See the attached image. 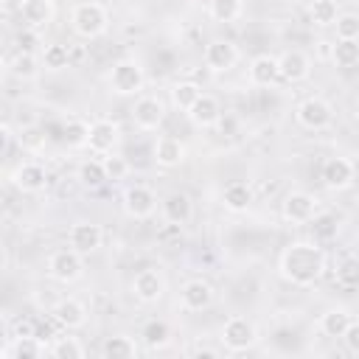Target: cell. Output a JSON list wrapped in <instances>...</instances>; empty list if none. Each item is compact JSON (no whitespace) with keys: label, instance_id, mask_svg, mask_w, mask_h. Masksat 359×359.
Instances as JSON below:
<instances>
[{"label":"cell","instance_id":"6da1fadb","mask_svg":"<svg viewBox=\"0 0 359 359\" xmlns=\"http://www.w3.org/2000/svg\"><path fill=\"white\" fill-rule=\"evenodd\" d=\"M283 280L294 286H311L325 272V252L314 241H292L278 261Z\"/></svg>","mask_w":359,"mask_h":359},{"label":"cell","instance_id":"7a4b0ae2","mask_svg":"<svg viewBox=\"0 0 359 359\" xmlns=\"http://www.w3.org/2000/svg\"><path fill=\"white\" fill-rule=\"evenodd\" d=\"M70 25L73 31L81 36V39H95L107 31L109 25V14L101 3L95 0H87V3H76L73 11H70Z\"/></svg>","mask_w":359,"mask_h":359},{"label":"cell","instance_id":"3957f363","mask_svg":"<svg viewBox=\"0 0 359 359\" xmlns=\"http://www.w3.org/2000/svg\"><path fill=\"white\" fill-rule=\"evenodd\" d=\"M146 84V73L140 67V62L135 59H121L112 65L109 70V90L115 95H137Z\"/></svg>","mask_w":359,"mask_h":359},{"label":"cell","instance_id":"277c9868","mask_svg":"<svg viewBox=\"0 0 359 359\" xmlns=\"http://www.w3.org/2000/svg\"><path fill=\"white\" fill-rule=\"evenodd\" d=\"M258 342V331H255V323L236 314L230 320H224L222 325V345L230 351V353H241V351H250L252 345Z\"/></svg>","mask_w":359,"mask_h":359},{"label":"cell","instance_id":"5b68a950","mask_svg":"<svg viewBox=\"0 0 359 359\" xmlns=\"http://www.w3.org/2000/svg\"><path fill=\"white\" fill-rule=\"evenodd\" d=\"M294 118L300 126L311 129V132H320V129H328L331 121H334V107L323 98V95H309L297 104L294 109Z\"/></svg>","mask_w":359,"mask_h":359},{"label":"cell","instance_id":"8992f818","mask_svg":"<svg viewBox=\"0 0 359 359\" xmlns=\"http://www.w3.org/2000/svg\"><path fill=\"white\" fill-rule=\"evenodd\" d=\"M81 272H84V255L76 252L73 247L50 252V258H48V275L56 283H73V280L81 278Z\"/></svg>","mask_w":359,"mask_h":359},{"label":"cell","instance_id":"52a82bcc","mask_svg":"<svg viewBox=\"0 0 359 359\" xmlns=\"http://www.w3.org/2000/svg\"><path fill=\"white\" fill-rule=\"evenodd\" d=\"M132 121L143 132H154L165 121V107L157 95H137L132 107Z\"/></svg>","mask_w":359,"mask_h":359},{"label":"cell","instance_id":"ba28073f","mask_svg":"<svg viewBox=\"0 0 359 359\" xmlns=\"http://www.w3.org/2000/svg\"><path fill=\"white\" fill-rule=\"evenodd\" d=\"M320 177H323V185H325V188H331V191H345V188H351L353 180H356V165H353V160H348V157H328V160L323 163Z\"/></svg>","mask_w":359,"mask_h":359},{"label":"cell","instance_id":"9c48e42d","mask_svg":"<svg viewBox=\"0 0 359 359\" xmlns=\"http://www.w3.org/2000/svg\"><path fill=\"white\" fill-rule=\"evenodd\" d=\"M280 213L289 224H306L317 216V196H311L309 191H292L286 194Z\"/></svg>","mask_w":359,"mask_h":359},{"label":"cell","instance_id":"30bf717a","mask_svg":"<svg viewBox=\"0 0 359 359\" xmlns=\"http://www.w3.org/2000/svg\"><path fill=\"white\" fill-rule=\"evenodd\" d=\"M121 143V129L115 121L109 118H98L90 123V140H87V149L95 151V154H112Z\"/></svg>","mask_w":359,"mask_h":359},{"label":"cell","instance_id":"8fae6325","mask_svg":"<svg viewBox=\"0 0 359 359\" xmlns=\"http://www.w3.org/2000/svg\"><path fill=\"white\" fill-rule=\"evenodd\" d=\"M123 210L132 219H149L157 210V194L149 185H129L123 191Z\"/></svg>","mask_w":359,"mask_h":359},{"label":"cell","instance_id":"7c38bea8","mask_svg":"<svg viewBox=\"0 0 359 359\" xmlns=\"http://www.w3.org/2000/svg\"><path fill=\"white\" fill-rule=\"evenodd\" d=\"M238 62V48L230 39H213L210 45H205V67L210 73H227L233 70Z\"/></svg>","mask_w":359,"mask_h":359},{"label":"cell","instance_id":"4fadbf2b","mask_svg":"<svg viewBox=\"0 0 359 359\" xmlns=\"http://www.w3.org/2000/svg\"><path fill=\"white\" fill-rule=\"evenodd\" d=\"M11 182H14V188L22 191V194H39V191H45V185H48V171H45L42 163L28 160V163H20V165L14 168Z\"/></svg>","mask_w":359,"mask_h":359},{"label":"cell","instance_id":"5bb4252c","mask_svg":"<svg viewBox=\"0 0 359 359\" xmlns=\"http://www.w3.org/2000/svg\"><path fill=\"white\" fill-rule=\"evenodd\" d=\"M101 241H104V230L95 222H76L67 233V244L81 255H93L101 247Z\"/></svg>","mask_w":359,"mask_h":359},{"label":"cell","instance_id":"9a60e30c","mask_svg":"<svg viewBox=\"0 0 359 359\" xmlns=\"http://www.w3.org/2000/svg\"><path fill=\"white\" fill-rule=\"evenodd\" d=\"M132 292L140 303H157L165 292V278L160 275V269L146 266L132 278Z\"/></svg>","mask_w":359,"mask_h":359},{"label":"cell","instance_id":"2e32d148","mask_svg":"<svg viewBox=\"0 0 359 359\" xmlns=\"http://www.w3.org/2000/svg\"><path fill=\"white\" fill-rule=\"evenodd\" d=\"M160 213H163V219H165L168 224H180V227H182V224H188L191 216H194V202H191V196H188L185 191H171V194L163 196Z\"/></svg>","mask_w":359,"mask_h":359},{"label":"cell","instance_id":"e0dca14e","mask_svg":"<svg viewBox=\"0 0 359 359\" xmlns=\"http://www.w3.org/2000/svg\"><path fill=\"white\" fill-rule=\"evenodd\" d=\"M278 67H280V79H283V81L297 84V81H306V79H309V73H311V59H309L303 50L292 48V50H283V53L278 56Z\"/></svg>","mask_w":359,"mask_h":359},{"label":"cell","instance_id":"ac0fdd59","mask_svg":"<svg viewBox=\"0 0 359 359\" xmlns=\"http://www.w3.org/2000/svg\"><path fill=\"white\" fill-rule=\"evenodd\" d=\"M180 303L185 311H202L213 303V286L202 278H191L180 289Z\"/></svg>","mask_w":359,"mask_h":359},{"label":"cell","instance_id":"d6986e66","mask_svg":"<svg viewBox=\"0 0 359 359\" xmlns=\"http://www.w3.org/2000/svg\"><path fill=\"white\" fill-rule=\"evenodd\" d=\"M50 317H53L56 325L73 331V328H81V325L87 323V309H84V303L76 300V297H62V300L50 309Z\"/></svg>","mask_w":359,"mask_h":359},{"label":"cell","instance_id":"ffe728a7","mask_svg":"<svg viewBox=\"0 0 359 359\" xmlns=\"http://www.w3.org/2000/svg\"><path fill=\"white\" fill-rule=\"evenodd\" d=\"M20 20H22V25H28V28H45V25H50L53 22V14H56V8H53V0H20Z\"/></svg>","mask_w":359,"mask_h":359},{"label":"cell","instance_id":"44dd1931","mask_svg":"<svg viewBox=\"0 0 359 359\" xmlns=\"http://www.w3.org/2000/svg\"><path fill=\"white\" fill-rule=\"evenodd\" d=\"M185 115L191 118L194 126H199V129H210V126H216V123L222 121V104H219V98L202 93V95L196 98V104H194Z\"/></svg>","mask_w":359,"mask_h":359},{"label":"cell","instance_id":"7402d4cb","mask_svg":"<svg viewBox=\"0 0 359 359\" xmlns=\"http://www.w3.org/2000/svg\"><path fill=\"white\" fill-rule=\"evenodd\" d=\"M185 160V143L174 135H160L154 140V163L163 168H177Z\"/></svg>","mask_w":359,"mask_h":359},{"label":"cell","instance_id":"603a6c76","mask_svg":"<svg viewBox=\"0 0 359 359\" xmlns=\"http://www.w3.org/2000/svg\"><path fill=\"white\" fill-rule=\"evenodd\" d=\"M247 76H250V84L255 87H269L280 79V67H278V56H269V53H261L250 62L247 67Z\"/></svg>","mask_w":359,"mask_h":359},{"label":"cell","instance_id":"cb8c5ba5","mask_svg":"<svg viewBox=\"0 0 359 359\" xmlns=\"http://www.w3.org/2000/svg\"><path fill=\"white\" fill-rule=\"evenodd\" d=\"M42 353H48V348H45L42 339H36V337H14V339L6 342L3 351H0L3 359H39Z\"/></svg>","mask_w":359,"mask_h":359},{"label":"cell","instance_id":"d4e9b609","mask_svg":"<svg viewBox=\"0 0 359 359\" xmlns=\"http://www.w3.org/2000/svg\"><path fill=\"white\" fill-rule=\"evenodd\" d=\"M222 202H224V208L230 213H244L252 205V188H250V182H244V180L227 182L224 191H222Z\"/></svg>","mask_w":359,"mask_h":359},{"label":"cell","instance_id":"484cf974","mask_svg":"<svg viewBox=\"0 0 359 359\" xmlns=\"http://www.w3.org/2000/svg\"><path fill=\"white\" fill-rule=\"evenodd\" d=\"M6 67L11 76L17 79H34L42 67V56L39 53H22V50H14L8 59H6Z\"/></svg>","mask_w":359,"mask_h":359},{"label":"cell","instance_id":"4316f807","mask_svg":"<svg viewBox=\"0 0 359 359\" xmlns=\"http://www.w3.org/2000/svg\"><path fill=\"white\" fill-rule=\"evenodd\" d=\"M76 180H79L81 188H87V191H98V188L109 180L104 160H84V163L79 165V171H76Z\"/></svg>","mask_w":359,"mask_h":359},{"label":"cell","instance_id":"83f0119b","mask_svg":"<svg viewBox=\"0 0 359 359\" xmlns=\"http://www.w3.org/2000/svg\"><path fill=\"white\" fill-rule=\"evenodd\" d=\"M101 356H107V359H132V356H137V342L126 334L107 337L104 345H101Z\"/></svg>","mask_w":359,"mask_h":359},{"label":"cell","instance_id":"f1b7e54d","mask_svg":"<svg viewBox=\"0 0 359 359\" xmlns=\"http://www.w3.org/2000/svg\"><path fill=\"white\" fill-rule=\"evenodd\" d=\"M351 314L345 311V309H328L323 317H320V331L325 334V337H345V331H348V325H351Z\"/></svg>","mask_w":359,"mask_h":359},{"label":"cell","instance_id":"f546056e","mask_svg":"<svg viewBox=\"0 0 359 359\" xmlns=\"http://www.w3.org/2000/svg\"><path fill=\"white\" fill-rule=\"evenodd\" d=\"M140 337H143V345H146V348L160 351V348H165V345L171 342V328H168L165 320H149V323L143 325Z\"/></svg>","mask_w":359,"mask_h":359},{"label":"cell","instance_id":"4dcf8cb0","mask_svg":"<svg viewBox=\"0 0 359 359\" xmlns=\"http://www.w3.org/2000/svg\"><path fill=\"white\" fill-rule=\"evenodd\" d=\"M331 62L337 67H353V65H359V39H337L331 45Z\"/></svg>","mask_w":359,"mask_h":359},{"label":"cell","instance_id":"1f68e13d","mask_svg":"<svg viewBox=\"0 0 359 359\" xmlns=\"http://www.w3.org/2000/svg\"><path fill=\"white\" fill-rule=\"evenodd\" d=\"M39 56H42V67L45 70H65V67H70V45L50 42V45H45V50Z\"/></svg>","mask_w":359,"mask_h":359},{"label":"cell","instance_id":"d6a6232c","mask_svg":"<svg viewBox=\"0 0 359 359\" xmlns=\"http://www.w3.org/2000/svg\"><path fill=\"white\" fill-rule=\"evenodd\" d=\"M199 95H202V90H199L196 81H177V84L171 87V104H174L177 109H182V112H188V109L196 104Z\"/></svg>","mask_w":359,"mask_h":359},{"label":"cell","instance_id":"836d02e7","mask_svg":"<svg viewBox=\"0 0 359 359\" xmlns=\"http://www.w3.org/2000/svg\"><path fill=\"white\" fill-rule=\"evenodd\" d=\"M48 353L53 359H81L84 356V345L76 337H56L48 348Z\"/></svg>","mask_w":359,"mask_h":359},{"label":"cell","instance_id":"e575fe53","mask_svg":"<svg viewBox=\"0 0 359 359\" xmlns=\"http://www.w3.org/2000/svg\"><path fill=\"white\" fill-rule=\"evenodd\" d=\"M309 17H311L314 25L325 28V25H334V22H337L339 8H337L334 0H311V6H309Z\"/></svg>","mask_w":359,"mask_h":359},{"label":"cell","instance_id":"d590c367","mask_svg":"<svg viewBox=\"0 0 359 359\" xmlns=\"http://www.w3.org/2000/svg\"><path fill=\"white\" fill-rule=\"evenodd\" d=\"M210 17L216 22H236L244 11V3L241 0H210Z\"/></svg>","mask_w":359,"mask_h":359},{"label":"cell","instance_id":"8d00e7d4","mask_svg":"<svg viewBox=\"0 0 359 359\" xmlns=\"http://www.w3.org/2000/svg\"><path fill=\"white\" fill-rule=\"evenodd\" d=\"M87 140H90V123L81 121V118H70L65 123V143L70 149H84Z\"/></svg>","mask_w":359,"mask_h":359},{"label":"cell","instance_id":"74e56055","mask_svg":"<svg viewBox=\"0 0 359 359\" xmlns=\"http://www.w3.org/2000/svg\"><path fill=\"white\" fill-rule=\"evenodd\" d=\"M337 283L342 289H359V258L348 255L337 264Z\"/></svg>","mask_w":359,"mask_h":359},{"label":"cell","instance_id":"f35d334b","mask_svg":"<svg viewBox=\"0 0 359 359\" xmlns=\"http://www.w3.org/2000/svg\"><path fill=\"white\" fill-rule=\"evenodd\" d=\"M14 50H22V53H42L45 45H42V36L36 28H28L22 25L17 34H14Z\"/></svg>","mask_w":359,"mask_h":359},{"label":"cell","instance_id":"ab89813d","mask_svg":"<svg viewBox=\"0 0 359 359\" xmlns=\"http://www.w3.org/2000/svg\"><path fill=\"white\" fill-rule=\"evenodd\" d=\"M334 28L337 39H359V14H339Z\"/></svg>","mask_w":359,"mask_h":359},{"label":"cell","instance_id":"60d3db41","mask_svg":"<svg viewBox=\"0 0 359 359\" xmlns=\"http://www.w3.org/2000/svg\"><path fill=\"white\" fill-rule=\"evenodd\" d=\"M104 165H107V174H109V180H123V177L129 174V163H126L123 157H118V154H109V157H104Z\"/></svg>","mask_w":359,"mask_h":359},{"label":"cell","instance_id":"b9f144b4","mask_svg":"<svg viewBox=\"0 0 359 359\" xmlns=\"http://www.w3.org/2000/svg\"><path fill=\"white\" fill-rule=\"evenodd\" d=\"M345 345H348V351L351 353H359V320H351V325H348V331H345Z\"/></svg>","mask_w":359,"mask_h":359},{"label":"cell","instance_id":"7bdbcfd3","mask_svg":"<svg viewBox=\"0 0 359 359\" xmlns=\"http://www.w3.org/2000/svg\"><path fill=\"white\" fill-rule=\"evenodd\" d=\"M8 146H11V126L3 123L0 126V149H3V154H8Z\"/></svg>","mask_w":359,"mask_h":359},{"label":"cell","instance_id":"ee69618b","mask_svg":"<svg viewBox=\"0 0 359 359\" xmlns=\"http://www.w3.org/2000/svg\"><path fill=\"white\" fill-rule=\"evenodd\" d=\"M191 353H194V356H210V359H213V356H219V351H213V348H205V345H196Z\"/></svg>","mask_w":359,"mask_h":359},{"label":"cell","instance_id":"f6af8a7d","mask_svg":"<svg viewBox=\"0 0 359 359\" xmlns=\"http://www.w3.org/2000/svg\"><path fill=\"white\" fill-rule=\"evenodd\" d=\"M356 126H359V118H356Z\"/></svg>","mask_w":359,"mask_h":359}]
</instances>
